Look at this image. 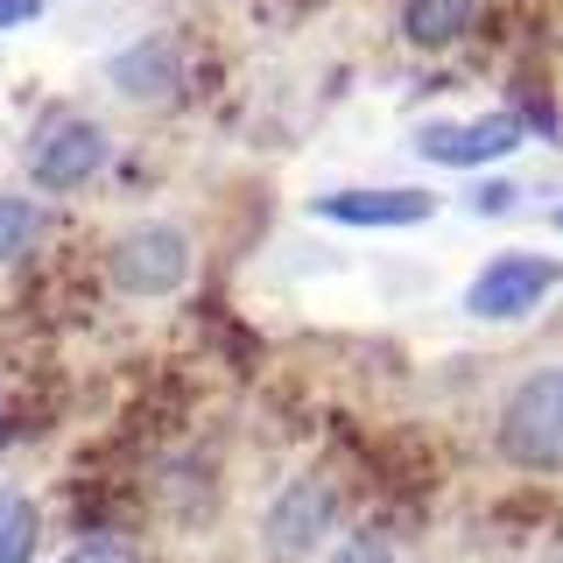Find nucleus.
<instances>
[{
    "label": "nucleus",
    "instance_id": "nucleus-6",
    "mask_svg": "<svg viewBox=\"0 0 563 563\" xmlns=\"http://www.w3.org/2000/svg\"><path fill=\"white\" fill-rule=\"evenodd\" d=\"M521 128H528V120H515V113L430 120V128H416V155H422V163H444V169H486V163H500V155L521 141Z\"/></svg>",
    "mask_w": 563,
    "mask_h": 563
},
{
    "label": "nucleus",
    "instance_id": "nucleus-16",
    "mask_svg": "<svg viewBox=\"0 0 563 563\" xmlns=\"http://www.w3.org/2000/svg\"><path fill=\"white\" fill-rule=\"evenodd\" d=\"M556 225H563V205H556Z\"/></svg>",
    "mask_w": 563,
    "mask_h": 563
},
{
    "label": "nucleus",
    "instance_id": "nucleus-13",
    "mask_svg": "<svg viewBox=\"0 0 563 563\" xmlns=\"http://www.w3.org/2000/svg\"><path fill=\"white\" fill-rule=\"evenodd\" d=\"M64 563H141V550L128 536H92V542H78Z\"/></svg>",
    "mask_w": 563,
    "mask_h": 563
},
{
    "label": "nucleus",
    "instance_id": "nucleus-4",
    "mask_svg": "<svg viewBox=\"0 0 563 563\" xmlns=\"http://www.w3.org/2000/svg\"><path fill=\"white\" fill-rule=\"evenodd\" d=\"M113 282L128 296H176L190 282V240L184 225H134L113 240Z\"/></svg>",
    "mask_w": 563,
    "mask_h": 563
},
{
    "label": "nucleus",
    "instance_id": "nucleus-9",
    "mask_svg": "<svg viewBox=\"0 0 563 563\" xmlns=\"http://www.w3.org/2000/svg\"><path fill=\"white\" fill-rule=\"evenodd\" d=\"M472 14H479V0H401V35L416 49H451L472 29Z\"/></svg>",
    "mask_w": 563,
    "mask_h": 563
},
{
    "label": "nucleus",
    "instance_id": "nucleus-5",
    "mask_svg": "<svg viewBox=\"0 0 563 563\" xmlns=\"http://www.w3.org/2000/svg\"><path fill=\"white\" fill-rule=\"evenodd\" d=\"M331 521H339V486L310 472V479H289L275 493L261 542H268V556H310L317 542L331 536Z\"/></svg>",
    "mask_w": 563,
    "mask_h": 563
},
{
    "label": "nucleus",
    "instance_id": "nucleus-7",
    "mask_svg": "<svg viewBox=\"0 0 563 563\" xmlns=\"http://www.w3.org/2000/svg\"><path fill=\"white\" fill-rule=\"evenodd\" d=\"M430 211V190H324L317 198V219L352 225V233H401V225H422Z\"/></svg>",
    "mask_w": 563,
    "mask_h": 563
},
{
    "label": "nucleus",
    "instance_id": "nucleus-12",
    "mask_svg": "<svg viewBox=\"0 0 563 563\" xmlns=\"http://www.w3.org/2000/svg\"><path fill=\"white\" fill-rule=\"evenodd\" d=\"M324 563H395V542L374 536V528H360V536H345L339 550H331Z\"/></svg>",
    "mask_w": 563,
    "mask_h": 563
},
{
    "label": "nucleus",
    "instance_id": "nucleus-3",
    "mask_svg": "<svg viewBox=\"0 0 563 563\" xmlns=\"http://www.w3.org/2000/svg\"><path fill=\"white\" fill-rule=\"evenodd\" d=\"M500 451L515 465H563V366H542L507 395Z\"/></svg>",
    "mask_w": 563,
    "mask_h": 563
},
{
    "label": "nucleus",
    "instance_id": "nucleus-1",
    "mask_svg": "<svg viewBox=\"0 0 563 563\" xmlns=\"http://www.w3.org/2000/svg\"><path fill=\"white\" fill-rule=\"evenodd\" d=\"M106 169V128L85 113H49L43 128L29 134V184L64 198V190H85Z\"/></svg>",
    "mask_w": 563,
    "mask_h": 563
},
{
    "label": "nucleus",
    "instance_id": "nucleus-14",
    "mask_svg": "<svg viewBox=\"0 0 563 563\" xmlns=\"http://www.w3.org/2000/svg\"><path fill=\"white\" fill-rule=\"evenodd\" d=\"M29 22H43V0H0V35L29 29Z\"/></svg>",
    "mask_w": 563,
    "mask_h": 563
},
{
    "label": "nucleus",
    "instance_id": "nucleus-10",
    "mask_svg": "<svg viewBox=\"0 0 563 563\" xmlns=\"http://www.w3.org/2000/svg\"><path fill=\"white\" fill-rule=\"evenodd\" d=\"M35 542H43L35 500L14 493V486H0V563H35Z\"/></svg>",
    "mask_w": 563,
    "mask_h": 563
},
{
    "label": "nucleus",
    "instance_id": "nucleus-8",
    "mask_svg": "<svg viewBox=\"0 0 563 563\" xmlns=\"http://www.w3.org/2000/svg\"><path fill=\"white\" fill-rule=\"evenodd\" d=\"M106 78L128 99H176L184 92V49H176L169 35H141V43H128L106 64Z\"/></svg>",
    "mask_w": 563,
    "mask_h": 563
},
{
    "label": "nucleus",
    "instance_id": "nucleus-11",
    "mask_svg": "<svg viewBox=\"0 0 563 563\" xmlns=\"http://www.w3.org/2000/svg\"><path fill=\"white\" fill-rule=\"evenodd\" d=\"M35 240H43V205L22 198V190H0V268L29 261Z\"/></svg>",
    "mask_w": 563,
    "mask_h": 563
},
{
    "label": "nucleus",
    "instance_id": "nucleus-2",
    "mask_svg": "<svg viewBox=\"0 0 563 563\" xmlns=\"http://www.w3.org/2000/svg\"><path fill=\"white\" fill-rule=\"evenodd\" d=\"M556 282H563V268L550 254H493L486 268L472 275L465 310L479 317V324H521V317H536L556 296Z\"/></svg>",
    "mask_w": 563,
    "mask_h": 563
},
{
    "label": "nucleus",
    "instance_id": "nucleus-15",
    "mask_svg": "<svg viewBox=\"0 0 563 563\" xmlns=\"http://www.w3.org/2000/svg\"><path fill=\"white\" fill-rule=\"evenodd\" d=\"M507 205H515V184H486L479 190V211H507Z\"/></svg>",
    "mask_w": 563,
    "mask_h": 563
}]
</instances>
